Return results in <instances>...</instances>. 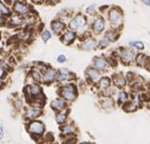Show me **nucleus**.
I'll use <instances>...</instances> for the list:
<instances>
[{
  "mask_svg": "<svg viewBox=\"0 0 150 144\" xmlns=\"http://www.w3.org/2000/svg\"><path fill=\"white\" fill-rule=\"evenodd\" d=\"M108 21L111 24V28L120 31L123 28L124 23V13L122 9L118 6H112V7L108 9L107 12Z\"/></svg>",
  "mask_w": 150,
  "mask_h": 144,
  "instance_id": "1",
  "label": "nucleus"
},
{
  "mask_svg": "<svg viewBox=\"0 0 150 144\" xmlns=\"http://www.w3.org/2000/svg\"><path fill=\"white\" fill-rule=\"evenodd\" d=\"M87 26V17L85 15L81 14V13H77L73 17H71V19L69 21V23L67 24V28L69 30H72L76 33L83 32Z\"/></svg>",
  "mask_w": 150,
  "mask_h": 144,
  "instance_id": "2",
  "label": "nucleus"
},
{
  "mask_svg": "<svg viewBox=\"0 0 150 144\" xmlns=\"http://www.w3.org/2000/svg\"><path fill=\"white\" fill-rule=\"evenodd\" d=\"M59 94H60L61 97L65 101H73L77 97V88L73 83H68L61 86Z\"/></svg>",
  "mask_w": 150,
  "mask_h": 144,
  "instance_id": "3",
  "label": "nucleus"
},
{
  "mask_svg": "<svg viewBox=\"0 0 150 144\" xmlns=\"http://www.w3.org/2000/svg\"><path fill=\"white\" fill-rule=\"evenodd\" d=\"M11 9L13 13L21 15V16H25L32 11V7H30V4L25 1H23V0L15 1L11 5Z\"/></svg>",
  "mask_w": 150,
  "mask_h": 144,
  "instance_id": "4",
  "label": "nucleus"
},
{
  "mask_svg": "<svg viewBox=\"0 0 150 144\" xmlns=\"http://www.w3.org/2000/svg\"><path fill=\"white\" fill-rule=\"evenodd\" d=\"M105 19L100 15L94 16L90 23V32L93 33L94 35H100L105 32Z\"/></svg>",
  "mask_w": 150,
  "mask_h": 144,
  "instance_id": "5",
  "label": "nucleus"
},
{
  "mask_svg": "<svg viewBox=\"0 0 150 144\" xmlns=\"http://www.w3.org/2000/svg\"><path fill=\"white\" fill-rule=\"evenodd\" d=\"M119 57L124 64L133 63L136 58V52L132 48H121Z\"/></svg>",
  "mask_w": 150,
  "mask_h": 144,
  "instance_id": "6",
  "label": "nucleus"
},
{
  "mask_svg": "<svg viewBox=\"0 0 150 144\" xmlns=\"http://www.w3.org/2000/svg\"><path fill=\"white\" fill-rule=\"evenodd\" d=\"M50 28H51V31H52L53 34L60 37L68 28H67V24L64 23L62 19L56 18V19H53V21H51Z\"/></svg>",
  "mask_w": 150,
  "mask_h": 144,
  "instance_id": "7",
  "label": "nucleus"
},
{
  "mask_svg": "<svg viewBox=\"0 0 150 144\" xmlns=\"http://www.w3.org/2000/svg\"><path fill=\"white\" fill-rule=\"evenodd\" d=\"M23 92L25 94V96L28 99H38L40 97V96L42 94V88L39 84L37 83H33V84H28L23 88Z\"/></svg>",
  "mask_w": 150,
  "mask_h": 144,
  "instance_id": "8",
  "label": "nucleus"
},
{
  "mask_svg": "<svg viewBox=\"0 0 150 144\" xmlns=\"http://www.w3.org/2000/svg\"><path fill=\"white\" fill-rule=\"evenodd\" d=\"M80 49L82 51H92L96 48H98V41L96 40V38L90 36H87L83 39L80 40Z\"/></svg>",
  "mask_w": 150,
  "mask_h": 144,
  "instance_id": "9",
  "label": "nucleus"
},
{
  "mask_svg": "<svg viewBox=\"0 0 150 144\" xmlns=\"http://www.w3.org/2000/svg\"><path fill=\"white\" fill-rule=\"evenodd\" d=\"M28 131L33 135L40 136L45 131V126H44V124L41 121L32 120L28 125Z\"/></svg>",
  "mask_w": 150,
  "mask_h": 144,
  "instance_id": "10",
  "label": "nucleus"
},
{
  "mask_svg": "<svg viewBox=\"0 0 150 144\" xmlns=\"http://www.w3.org/2000/svg\"><path fill=\"white\" fill-rule=\"evenodd\" d=\"M77 38H78V35H77L76 32L67 28V30H66L65 32H64L63 34L60 36V41L62 42L64 45L70 46V45H72L75 41H76Z\"/></svg>",
  "mask_w": 150,
  "mask_h": 144,
  "instance_id": "11",
  "label": "nucleus"
},
{
  "mask_svg": "<svg viewBox=\"0 0 150 144\" xmlns=\"http://www.w3.org/2000/svg\"><path fill=\"white\" fill-rule=\"evenodd\" d=\"M57 73H58V71L56 69H54L52 67H48L45 70V72L43 73V81L42 82L46 84L53 83L57 79Z\"/></svg>",
  "mask_w": 150,
  "mask_h": 144,
  "instance_id": "12",
  "label": "nucleus"
},
{
  "mask_svg": "<svg viewBox=\"0 0 150 144\" xmlns=\"http://www.w3.org/2000/svg\"><path fill=\"white\" fill-rule=\"evenodd\" d=\"M92 67L96 68L98 71H105L109 67V63H108L107 59L103 58V57H94L92 60Z\"/></svg>",
  "mask_w": 150,
  "mask_h": 144,
  "instance_id": "13",
  "label": "nucleus"
},
{
  "mask_svg": "<svg viewBox=\"0 0 150 144\" xmlns=\"http://www.w3.org/2000/svg\"><path fill=\"white\" fill-rule=\"evenodd\" d=\"M23 16L17 15L13 12L7 18V21H6V26H10V28H18V26H23Z\"/></svg>",
  "mask_w": 150,
  "mask_h": 144,
  "instance_id": "14",
  "label": "nucleus"
},
{
  "mask_svg": "<svg viewBox=\"0 0 150 144\" xmlns=\"http://www.w3.org/2000/svg\"><path fill=\"white\" fill-rule=\"evenodd\" d=\"M75 77V75L73 74L72 72H70L69 70L67 69H60L57 73V79L56 80L58 82H64V81H69V80H72Z\"/></svg>",
  "mask_w": 150,
  "mask_h": 144,
  "instance_id": "15",
  "label": "nucleus"
},
{
  "mask_svg": "<svg viewBox=\"0 0 150 144\" xmlns=\"http://www.w3.org/2000/svg\"><path fill=\"white\" fill-rule=\"evenodd\" d=\"M42 115V109L41 108H37V107H30L26 109L25 117L28 120H35L37 119L39 116Z\"/></svg>",
  "mask_w": 150,
  "mask_h": 144,
  "instance_id": "16",
  "label": "nucleus"
},
{
  "mask_svg": "<svg viewBox=\"0 0 150 144\" xmlns=\"http://www.w3.org/2000/svg\"><path fill=\"white\" fill-rule=\"evenodd\" d=\"M86 77L87 79L92 83H98L100 79V73L93 67H89L86 70Z\"/></svg>",
  "mask_w": 150,
  "mask_h": 144,
  "instance_id": "17",
  "label": "nucleus"
},
{
  "mask_svg": "<svg viewBox=\"0 0 150 144\" xmlns=\"http://www.w3.org/2000/svg\"><path fill=\"white\" fill-rule=\"evenodd\" d=\"M51 108L54 111H57V112H60V111L64 110L66 108V103L65 99H55L51 101Z\"/></svg>",
  "mask_w": 150,
  "mask_h": 144,
  "instance_id": "18",
  "label": "nucleus"
},
{
  "mask_svg": "<svg viewBox=\"0 0 150 144\" xmlns=\"http://www.w3.org/2000/svg\"><path fill=\"white\" fill-rule=\"evenodd\" d=\"M11 14H12L11 6L6 4L5 2L2 1V0H0V15L8 18Z\"/></svg>",
  "mask_w": 150,
  "mask_h": 144,
  "instance_id": "19",
  "label": "nucleus"
},
{
  "mask_svg": "<svg viewBox=\"0 0 150 144\" xmlns=\"http://www.w3.org/2000/svg\"><path fill=\"white\" fill-rule=\"evenodd\" d=\"M103 37H105L111 43H112V42H116L117 40L119 39L120 34H119V31L114 30V28H110V30H108L107 32L105 33V36Z\"/></svg>",
  "mask_w": 150,
  "mask_h": 144,
  "instance_id": "20",
  "label": "nucleus"
},
{
  "mask_svg": "<svg viewBox=\"0 0 150 144\" xmlns=\"http://www.w3.org/2000/svg\"><path fill=\"white\" fill-rule=\"evenodd\" d=\"M112 82L115 83V85L119 88L124 87L127 83V79L125 78L124 76H122L121 74H116L112 76Z\"/></svg>",
  "mask_w": 150,
  "mask_h": 144,
  "instance_id": "21",
  "label": "nucleus"
},
{
  "mask_svg": "<svg viewBox=\"0 0 150 144\" xmlns=\"http://www.w3.org/2000/svg\"><path fill=\"white\" fill-rule=\"evenodd\" d=\"M30 76L32 77L33 80H35L36 82H42V81H43V72L36 67L33 68V70L30 71Z\"/></svg>",
  "mask_w": 150,
  "mask_h": 144,
  "instance_id": "22",
  "label": "nucleus"
},
{
  "mask_svg": "<svg viewBox=\"0 0 150 144\" xmlns=\"http://www.w3.org/2000/svg\"><path fill=\"white\" fill-rule=\"evenodd\" d=\"M98 86L101 92H103L105 89H107V88H109L111 86V79L109 77H100V79L98 82Z\"/></svg>",
  "mask_w": 150,
  "mask_h": 144,
  "instance_id": "23",
  "label": "nucleus"
},
{
  "mask_svg": "<svg viewBox=\"0 0 150 144\" xmlns=\"http://www.w3.org/2000/svg\"><path fill=\"white\" fill-rule=\"evenodd\" d=\"M147 59H148V57H147L146 55H144L143 53H139L138 55H136L135 62L138 66H140V67H144L145 64H146V62H147Z\"/></svg>",
  "mask_w": 150,
  "mask_h": 144,
  "instance_id": "24",
  "label": "nucleus"
},
{
  "mask_svg": "<svg viewBox=\"0 0 150 144\" xmlns=\"http://www.w3.org/2000/svg\"><path fill=\"white\" fill-rule=\"evenodd\" d=\"M40 36H41L42 41L45 42V43H47L51 38H52L53 33H52V31H51V30H47V28H45V30H43L41 33H40Z\"/></svg>",
  "mask_w": 150,
  "mask_h": 144,
  "instance_id": "25",
  "label": "nucleus"
},
{
  "mask_svg": "<svg viewBox=\"0 0 150 144\" xmlns=\"http://www.w3.org/2000/svg\"><path fill=\"white\" fill-rule=\"evenodd\" d=\"M67 116H68V111L67 110H62L60 111V112L57 114L56 116V120L58 122L59 124H63L64 122L66 121V119H67Z\"/></svg>",
  "mask_w": 150,
  "mask_h": 144,
  "instance_id": "26",
  "label": "nucleus"
},
{
  "mask_svg": "<svg viewBox=\"0 0 150 144\" xmlns=\"http://www.w3.org/2000/svg\"><path fill=\"white\" fill-rule=\"evenodd\" d=\"M129 46L132 49H135V50H137V51H141L144 49V44L141 41H130Z\"/></svg>",
  "mask_w": 150,
  "mask_h": 144,
  "instance_id": "27",
  "label": "nucleus"
},
{
  "mask_svg": "<svg viewBox=\"0 0 150 144\" xmlns=\"http://www.w3.org/2000/svg\"><path fill=\"white\" fill-rule=\"evenodd\" d=\"M110 44H111V42L105 37H103L101 39H100L98 41V48L101 49V50H103V49H107L110 46Z\"/></svg>",
  "mask_w": 150,
  "mask_h": 144,
  "instance_id": "28",
  "label": "nucleus"
},
{
  "mask_svg": "<svg viewBox=\"0 0 150 144\" xmlns=\"http://www.w3.org/2000/svg\"><path fill=\"white\" fill-rule=\"evenodd\" d=\"M101 107L103 109H105V110H112V109L114 108V101H112V99L108 97V99H103V101H101Z\"/></svg>",
  "mask_w": 150,
  "mask_h": 144,
  "instance_id": "29",
  "label": "nucleus"
},
{
  "mask_svg": "<svg viewBox=\"0 0 150 144\" xmlns=\"http://www.w3.org/2000/svg\"><path fill=\"white\" fill-rule=\"evenodd\" d=\"M124 110L126 112H134V111H136V109H137V106L135 105L134 103H132V101H126L125 105H124Z\"/></svg>",
  "mask_w": 150,
  "mask_h": 144,
  "instance_id": "30",
  "label": "nucleus"
},
{
  "mask_svg": "<svg viewBox=\"0 0 150 144\" xmlns=\"http://www.w3.org/2000/svg\"><path fill=\"white\" fill-rule=\"evenodd\" d=\"M85 12L89 15H94L96 13V6L94 4H91V5L87 6L86 9H85Z\"/></svg>",
  "mask_w": 150,
  "mask_h": 144,
  "instance_id": "31",
  "label": "nucleus"
},
{
  "mask_svg": "<svg viewBox=\"0 0 150 144\" xmlns=\"http://www.w3.org/2000/svg\"><path fill=\"white\" fill-rule=\"evenodd\" d=\"M74 131H75V129L72 125H67L62 128V132L64 134H71V133H73Z\"/></svg>",
  "mask_w": 150,
  "mask_h": 144,
  "instance_id": "32",
  "label": "nucleus"
},
{
  "mask_svg": "<svg viewBox=\"0 0 150 144\" xmlns=\"http://www.w3.org/2000/svg\"><path fill=\"white\" fill-rule=\"evenodd\" d=\"M128 101V94L125 92H121L119 94V101L120 103H126Z\"/></svg>",
  "mask_w": 150,
  "mask_h": 144,
  "instance_id": "33",
  "label": "nucleus"
},
{
  "mask_svg": "<svg viewBox=\"0 0 150 144\" xmlns=\"http://www.w3.org/2000/svg\"><path fill=\"white\" fill-rule=\"evenodd\" d=\"M62 0H45L46 4H50V5H56V4L60 3Z\"/></svg>",
  "mask_w": 150,
  "mask_h": 144,
  "instance_id": "34",
  "label": "nucleus"
},
{
  "mask_svg": "<svg viewBox=\"0 0 150 144\" xmlns=\"http://www.w3.org/2000/svg\"><path fill=\"white\" fill-rule=\"evenodd\" d=\"M66 60H67V58H66L65 55H59L58 57H57V62L58 63H64V62H66Z\"/></svg>",
  "mask_w": 150,
  "mask_h": 144,
  "instance_id": "35",
  "label": "nucleus"
},
{
  "mask_svg": "<svg viewBox=\"0 0 150 144\" xmlns=\"http://www.w3.org/2000/svg\"><path fill=\"white\" fill-rule=\"evenodd\" d=\"M6 74H7V71L5 70V68H3V67H1V66H0V78H1V79L5 78Z\"/></svg>",
  "mask_w": 150,
  "mask_h": 144,
  "instance_id": "36",
  "label": "nucleus"
},
{
  "mask_svg": "<svg viewBox=\"0 0 150 144\" xmlns=\"http://www.w3.org/2000/svg\"><path fill=\"white\" fill-rule=\"evenodd\" d=\"M6 21H7V18L4 17V16H2V15H0V28L6 26Z\"/></svg>",
  "mask_w": 150,
  "mask_h": 144,
  "instance_id": "37",
  "label": "nucleus"
},
{
  "mask_svg": "<svg viewBox=\"0 0 150 144\" xmlns=\"http://www.w3.org/2000/svg\"><path fill=\"white\" fill-rule=\"evenodd\" d=\"M32 3L36 4V5H40V4H44L45 3V0H30Z\"/></svg>",
  "mask_w": 150,
  "mask_h": 144,
  "instance_id": "38",
  "label": "nucleus"
},
{
  "mask_svg": "<svg viewBox=\"0 0 150 144\" xmlns=\"http://www.w3.org/2000/svg\"><path fill=\"white\" fill-rule=\"evenodd\" d=\"M4 136V130H3V127H2V125L0 124V139H2Z\"/></svg>",
  "mask_w": 150,
  "mask_h": 144,
  "instance_id": "39",
  "label": "nucleus"
},
{
  "mask_svg": "<svg viewBox=\"0 0 150 144\" xmlns=\"http://www.w3.org/2000/svg\"><path fill=\"white\" fill-rule=\"evenodd\" d=\"M142 3L147 6H150V0H142Z\"/></svg>",
  "mask_w": 150,
  "mask_h": 144,
  "instance_id": "40",
  "label": "nucleus"
},
{
  "mask_svg": "<svg viewBox=\"0 0 150 144\" xmlns=\"http://www.w3.org/2000/svg\"><path fill=\"white\" fill-rule=\"evenodd\" d=\"M64 144H76V143H75V140H72L71 139V140H68L67 142H65Z\"/></svg>",
  "mask_w": 150,
  "mask_h": 144,
  "instance_id": "41",
  "label": "nucleus"
},
{
  "mask_svg": "<svg viewBox=\"0 0 150 144\" xmlns=\"http://www.w3.org/2000/svg\"><path fill=\"white\" fill-rule=\"evenodd\" d=\"M3 42H2V41H0V52H1V51L2 50H3Z\"/></svg>",
  "mask_w": 150,
  "mask_h": 144,
  "instance_id": "42",
  "label": "nucleus"
},
{
  "mask_svg": "<svg viewBox=\"0 0 150 144\" xmlns=\"http://www.w3.org/2000/svg\"><path fill=\"white\" fill-rule=\"evenodd\" d=\"M3 85H4V82H3V80H2V79L0 78V88H2V87H3Z\"/></svg>",
  "mask_w": 150,
  "mask_h": 144,
  "instance_id": "43",
  "label": "nucleus"
},
{
  "mask_svg": "<svg viewBox=\"0 0 150 144\" xmlns=\"http://www.w3.org/2000/svg\"><path fill=\"white\" fill-rule=\"evenodd\" d=\"M0 41H2V33L0 32Z\"/></svg>",
  "mask_w": 150,
  "mask_h": 144,
  "instance_id": "44",
  "label": "nucleus"
},
{
  "mask_svg": "<svg viewBox=\"0 0 150 144\" xmlns=\"http://www.w3.org/2000/svg\"><path fill=\"white\" fill-rule=\"evenodd\" d=\"M82 144H89V143H82Z\"/></svg>",
  "mask_w": 150,
  "mask_h": 144,
  "instance_id": "45",
  "label": "nucleus"
},
{
  "mask_svg": "<svg viewBox=\"0 0 150 144\" xmlns=\"http://www.w3.org/2000/svg\"><path fill=\"white\" fill-rule=\"evenodd\" d=\"M149 107H150V105H149Z\"/></svg>",
  "mask_w": 150,
  "mask_h": 144,
  "instance_id": "46",
  "label": "nucleus"
}]
</instances>
